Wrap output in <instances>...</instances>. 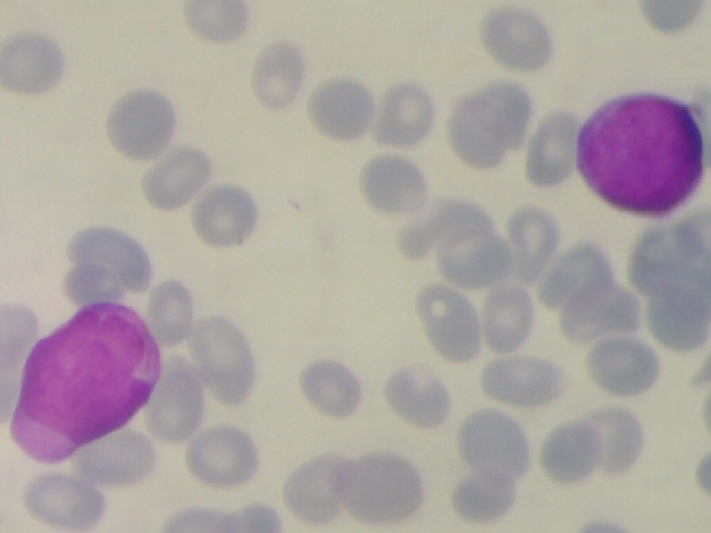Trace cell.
Wrapping results in <instances>:
<instances>
[{
    "instance_id": "1",
    "label": "cell",
    "mask_w": 711,
    "mask_h": 533,
    "mask_svg": "<svg viewBox=\"0 0 711 533\" xmlns=\"http://www.w3.org/2000/svg\"><path fill=\"white\" fill-rule=\"evenodd\" d=\"M160 369L156 343L133 310L87 305L31 351L12 438L34 459L62 460L124 425L149 399Z\"/></svg>"
},
{
    "instance_id": "2",
    "label": "cell",
    "mask_w": 711,
    "mask_h": 533,
    "mask_svg": "<svg viewBox=\"0 0 711 533\" xmlns=\"http://www.w3.org/2000/svg\"><path fill=\"white\" fill-rule=\"evenodd\" d=\"M694 107L652 93L603 103L578 133L576 165L589 188L612 207L665 215L702 177L705 144Z\"/></svg>"
},
{
    "instance_id": "3",
    "label": "cell",
    "mask_w": 711,
    "mask_h": 533,
    "mask_svg": "<svg viewBox=\"0 0 711 533\" xmlns=\"http://www.w3.org/2000/svg\"><path fill=\"white\" fill-rule=\"evenodd\" d=\"M530 114L529 96L519 85L490 83L454 101L446 124L448 141L462 161L493 168L507 149L523 145Z\"/></svg>"
},
{
    "instance_id": "4",
    "label": "cell",
    "mask_w": 711,
    "mask_h": 533,
    "mask_svg": "<svg viewBox=\"0 0 711 533\" xmlns=\"http://www.w3.org/2000/svg\"><path fill=\"white\" fill-rule=\"evenodd\" d=\"M342 505L356 518L369 523L402 521L422 500L417 471L402 458L375 453L346 461L341 475Z\"/></svg>"
},
{
    "instance_id": "5",
    "label": "cell",
    "mask_w": 711,
    "mask_h": 533,
    "mask_svg": "<svg viewBox=\"0 0 711 533\" xmlns=\"http://www.w3.org/2000/svg\"><path fill=\"white\" fill-rule=\"evenodd\" d=\"M191 357L211 394L228 405L241 403L255 378L253 359L242 333L217 316L200 319L188 340Z\"/></svg>"
},
{
    "instance_id": "6",
    "label": "cell",
    "mask_w": 711,
    "mask_h": 533,
    "mask_svg": "<svg viewBox=\"0 0 711 533\" xmlns=\"http://www.w3.org/2000/svg\"><path fill=\"white\" fill-rule=\"evenodd\" d=\"M560 308V330L576 344H586L608 334L632 332L639 325L637 298L616 285L611 276L587 282Z\"/></svg>"
},
{
    "instance_id": "7",
    "label": "cell",
    "mask_w": 711,
    "mask_h": 533,
    "mask_svg": "<svg viewBox=\"0 0 711 533\" xmlns=\"http://www.w3.org/2000/svg\"><path fill=\"white\" fill-rule=\"evenodd\" d=\"M710 284L684 282L668 285L652 296L646 323L653 337L664 347L691 352L707 341L710 326Z\"/></svg>"
},
{
    "instance_id": "8",
    "label": "cell",
    "mask_w": 711,
    "mask_h": 533,
    "mask_svg": "<svg viewBox=\"0 0 711 533\" xmlns=\"http://www.w3.org/2000/svg\"><path fill=\"white\" fill-rule=\"evenodd\" d=\"M415 308L429 343L440 356L462 362L477 355L479 320L463 295L443 285H429L417 294Z\"/></svg>"
},
{
    "instance_id": "9",
    "label": "cell",
    "mask_w": 711,
    "mask_h": 533,
    "mask_svg": "<svg viewBox=\"0 0 711 533\" xmlns=\"http://www.w3.org/2000/svg\"><path fill=\"white\" fill-rule=\"evenodd\" d=\"M169 101L157 92L139 90L122 96L108 118V133L114 147L135 160L158 157L167 147L174 128Z\"/></svg>"
},
{
    "instance_id": "10",
    "label": "cell",
    "mask_w": 711,
    "mask_h": 533,
    "mask_svg": "<svg viewBox=\"0 0 711 533\" xmlns=\"http://www.w3.org/2000/svg\"><path fill=\"white\" fill-rule=\"evenodd\" d=\"M463 461L475 469L520 477L529 464L528 443L519 425L506 415L485 409L470 415L458 435Z\"/></svg>"
},
{
    "instance_id": "11",
    "label": "cell",
    "mask_w": 711,
    "mask_h": 533,
    "mask_svg": "<svg viewBox=\"0 0 711 533\" xmlns=\"http://www.w3.org/2000/svg\"><path fill=\"white\" fill-rule=\"evenodd\" d=\"M201 375L188 362L172 356L166 362L147 409V423L157 438L178 442L199 425L203 409Z\"/></svg>"
},
{
    "instance_id": "12",
    "label": "cell",
    "mask_w": 711,
    "mask_h": 533,
    "mask_svg": "<svg viewBox=\"0 0 711 533\" xmlns=\"http://www.w3.org/2000/svg\"><path fill=\"white\" fill-rule=\"evenodd\" d=\"M513 261L506 241L486 230L463 232L444 239L436 255L442 278L466 289L487 287L504 280Z\"/></svg>"
},
{
    "instance_id": "13",
    "label": "cell",
    "mask_w": 711,
    "mask_h": 533,
    "mask_svg": "<svg viewBox=\"0 0 711 533\" xmlns=\"http://www.w3.org/2000/svg\"><path fill=\"white\" fill-rule=\"evenodd\" d=\"M154 458L153 447L146 436L123 430L80 448L72 458V467L89 482L125 485L145 477Z\"/></svg>"
},
{
    "instance_id": "14",
    "label": "cell",
    "mask_w": 711,
    "mask_h": 533,
    "mask_svg": "<svg viewBox=\"0 0 711 533\" xmlns=\"http://www.w3.org/2000/svg\"><path fill=\"white\" fill-rule=\"evenodd\" d=\"M483 45L499 64L517 70L542 67L551 53L546 30L534 15L513 8L490 11L480 28Z\"/></svg>"
},
{
    "instance_id": "15",
    "label": "cell",
    "mask_w": 711,
    "mask_h": 533,
    "mask_svg": "<svg viewBox=\"0 0 711 533\" xmlns=\"http://www.w3.org/2000/svg\"><path fill=\"white\" fill-rule=\"evenodd\" d=\"M480 380L488 396L519 407L549 403L564 387V375L555 364L528 356L493 359L483 368Z\"/></svg>"
},
{
    "instance_id": "16",
    "label": "cell",
    "mask_w": 711,
    "mask_h": 533,
    "mask_svg": "<svg viewBox=\"0 0 711 533\" xmlns=\"http://www.w3.org/2000/svg\"><path fill=\"white\" fill-rule=\"evenodd\" d=\"M189 470L201 482L225 487L240 484L255 473L258 456L251 438L230 427H217L199 434L190 444Z\"/></svg>"
},
{
    "instance_id": "17",
    "label": "cell",
    "mask_w": 711,
    "mask_h": 533,
    "mask_svg": "<svg viewBox=\"0 0 711 533\" xmlns=\"http://www.w3.org/2000/svg\"><path fill=\"white\" fill-rule=\"evenodd\" d=\"M592 381L612 395L626 396L650 388L658 374V362L647 345L631 338L613 337L594 345L586 359Z\"/></svg>"
},
{
    "instance_id": "18",
    "label": "cell",
    "mask_w": 711,
    "mask_h": 533,
    "mask_svg": "<svg viewBox=\"0 0 711 533\" xmlns=\"http://www.w3.org/2000/svg\"><path fill=\"white\" fill-rule=\"evenodd\" d=\"M27 509L35 517L55 526L83 529L100 518L103 499L86 482L49 474L35 480L24 495Z\"/></svg>"
},
{
    "instance_id": "19",
    "label": "cell",
    "mask_w": 711,
    "mask_h": 533,
    "mask_svg": "<svg viewBox=\"0 0 711 533\" xmlns=\"http://www.w3.org/2000/svg\"><path fill=\"white\" fill-rule=\"evenodd\" d=\"M307 110L312 124L321 134L350 140L362 135L369 127L374 103L363 85L350 79L335 78L312 92Z\"/></svg>"
},
{
    "instance_id": "20",
    "label": "cell",
    "mask_w": 711,
    "mask_h": 533,
    "mask_svg": "<svg viewBox=\"0 0 711 533\" xmlns=\"http://www.w3.org/2000/svg\"><path fill=\"white\" fill-rule=\"evenodd\" d=\"M705 248L694 244L645 242L633 253L629 265L633 287L650 297L663 287L684 282L710 280Z\"/></svg>"
},
{
    "instance_id": "21",
    "label": "cell",
    "mask_w": 711,
    "mask_h": 533,
    "mask_svg": "<svg viewBox=\"0 0 711 533\" xmlns=\"http://www.w3.org/2000/svg\"><path fill=\"white\" fill-rule=\"evenodd\" d=\"M198 236L219 248L239 245L256 223L255 204L246 192L232 185H217L204 191L192 209Z\"/></svg>"
},
{
    "instance_id": "22",
    "label": "cell",
    "mask_w": 711,
    "mask_h": 533,
    "mask_svg": "<svg viewBox=\"0 0 711 533\" xmlns=\"http://www.w3.org/2000/svg\"><path fill=\"white\" fill-rule=\"evenodd\" d=\"M360 187L367 204L387 214L418 211L426 198L421 171L410 160L399 155H382L368 161L361 171Z\"/></svg>"
},
{
    "instance_id": "23",
    "label": "cell",
    "mask_w": 711,
    "mask_h": 533,
    "mask_svg": "<svg viewBox=\"0 0 711 533\" xmlns=\"http://www.w3.org/2000/svg\"><path fill=\"white\" fill-rule=\"evenodd\" d=\"M346 460L337 454L315 457L288 477L283 498L290 511L308 523H324L340 511V482Z\"/></svg>"
},
{
    "instance_id": "24",
    "label": "cell",
    "mask_w": 711,
    "mask_h": 533,
    "mask_svg": "<svg viewBox=\"0 0 711 533\" xmlns=\"http://www.w3.org/2000/svg\"><path fill=\"white\" fill-rule=\"evenodd\" d=\"M62 54L51 40L37 34L20 33L3 42L0 48V82L17 93L43 92L58 80Z\"/></svg>"
},
{
    "instance_id": "25",
    "label": "cell",
    "mask_w": 711,
    "mask_h": 533,
    "mask_svg": "<svg viewBox=\"0 0 711 533\" xmlns=\"http://www.w3.org/2000/svg\"><path fill=\"white\" fill-rule=\"evenodd\" d=\"M474 230L494 231L491 219L480 208L462 201L442 199L405 224L398 234L397 243L405 257L418 260L444 239Z\"/></svg>"
},
{
    "instance_id": "26",
    "label": "cell",
    "mask_w": 711,
    "mask_h": 533,
    "mask_svg": "<svg viewBox=\"0 0 711 533\" xmlns=\"http://www.w3.org/2000/svg\"><path fill=\"white\" fill-rule=\"evenodd\" d=\"M67 253L76 262H94L112 269L132 290L145 289L151 266L140 245L117 230L95 227L78 231L70 239Z\"/></svg>"
},
{
    "instance_id": "27",
    "label": "cell",
    "mask_w": 711,
    "mask_h": 533,
    "mask_svg": "<svg viewBox=\"0 0 711 533\" xmlns=\"http://www.w3.org/2000/svg\"><path fill=\"white\" fill-rule=\"evenodd\" d=\"M384 396L398 416L418 427L440 424L449 409L444 387L435 374L421 366H405L394 372L385 384Z\"/></svg>"
},
{
    "instance_id": "28",
    "label": "cell",
    "mask_w": 711,
    "mask_h": 533,
    "mask_svg": "<svg viewBox=\"0 0 711 533\" xmlns=\"http://www.w3.org/2000/svg\"><path fill=\"white\" fill-rule=\"evenodd\" d=\"M433 115L430 99L421 88L411 83H396L380 100L373 138L386 145H413L428 132Z\"/></svg>"
},
{
    "instance_id": "29",
    "label": "cell",
    "mask_w": 711,
    "mask_h": 533,
    "mask_svg": "<svg viewBox=\"0 0 711 533\" xmlns=\"http://www.w3.org/2000/svg\"><path fill=\"white\" fill-rule=\"evenodd\" d=\"M210 167L200 151L178 146L169 151L146 174L143 192L154 207L173 210L182 206L204 185Z\"/></svg>"
},
{
    "instance_id": "30",
    "label": "cell",
    "mask_w": 711,
    "mask_h": 533,
    "mask_svg": "<svg viewBox=\"0 0 711 533\" xmlns=\"http://www.w3.org/2000/svg\"><path fill=\"white\" fill-rule=\"evenodd\" d=\"M601 444L595 428L586 421H574L555 428L539 452L543 471L552 480L572 483L589 475L601 460Z\"/></svg>"
},
{
    "instance_id": "31",
    "label": "cell",
    "mask_w": 711,
    "mask_h": 533,
    "mask_svg": "<svg viewBox=\"0 0 711 533\" xmlns=\"http://www.w3.org/2000/svg\"><path fill=\"white\" fill-rule=\"evenodd\" d=\"M533 321V307L521 287L504 285L491 289L482 307L483 335L489 348L499 354L511 353L528 337Z\"/></svg>"
},
{
    "instance_id": "32",
    "label": "cell",
    "mask_w": 711,
    "mask_h": 533,
    "mask_svg": "<svg viewBox=\"0 0 711 533\" xmlns=\"http://www.w3.org/2000/svg\"><path fill=\"white\" fill-rule=\"evenodd\" d=\"M507 232L512 244L517 279L534 284L552 257L558 231L551 217L535 207H523L509 218Z\"/></svg>"
},
{
    "instance_id": "33",
    "label": "cell",
    "mask_w": 711,
    "mask_h": 533,
    "mask_svg": "<svg viewBox=\"0 0 711 533\" xmlns=\"http://www.w3.org/2000/svg\"><path fill=\"white\" fill-rule=\"evenodd\" d=\"M303 62L298 50L288 42L268 45L255 63L252 85L258 101L270 109H281L294 99L300 87Z\"/></svg>"
},
{
    "instance_id": "34",
    "label": "cell",
    "mask_w": 711,
    "mask_h": 533,
    "mask_svg": "<svg viewBox=\"0 0 711 533\" xmlns=\"http://www.w3.org/2000/svg\"><path fill=\"white\" fill-rule=\"evenodd\" d=\"M571 123L555 114L546 118L531 137L526 160V176L535 186L549 187L567 177L570 169Z\"/></svg>"
},
{
    "instance_id": "35",
    "label": "cell",
    "mask_w": 711,
    "mask_h": 533,
    "mask_svg": "<svg viewBox=\"0 0 711 533\" xmlns=\"http://www.w3.org/2000/svg\"><path fill=\"white\" fill-rule=\"evenodd\" d=\"M299 384L308 400L325 415L341 418L352 414L360 398V387L354 375L336 362L321 360L302 371Z\"/></svg>"
},
{
    "instance_id": "36",
    "label": "cell",
    "mask_w": 711,
    "mask_h": 533,
    "mask_svg": "<svg viewBox=\"0 0 711 533\" xmlns=\"http://www.w3.org/2000/svg\"><path fill=\"white\" fill-rule=\"evenodd\" d=\"M611 276L609 266L596 250L575 248L560 255L547 269L537 287V297L549 310L560 308L587 282Z\"/></svg>"
},
{
    "instance_id": "37",
    "label": "cell",
    "mask_w": 711,
    "mask_h": 533,
    "mask_svg": "<svg viewBox=\"0 0 711 533\" xmlns=\"http://www.w3.org/2000/svg\"><path fill=\"white\" fill-rule=\"evenodd\" d=\"M514 496L512 480L495 472L476 469L455 486L452 505L465 520L485 521L506 512Z\"/></svg>"
},
{
    "instance_id": "38",
    "label": "cell",
    "mask_w": 711,
    "mask_h": 533,
    "mask_svg": "<svg viewBox=\"0 0 711 533\" xmlns=\"http://www.w3.org/2000/svg\"><path fill=\"white\" fill-rule=\"evenodd\" d=\"M586 420L599 437L602 469L617 473L630 466L642 444V430L635 418L626 409L606 407L592 412Z\"/></svg>"
},
{
    "instance_id": "39",
    "label": "cell",
    "mask_w": 711,
    "mask_h": 533,
    "mask_svg": "<svg viewBox=\"0 0 711 533\" xmlns=\"http://www.w3.org/2000/svg\"><path fill=\"white\" fill-rule=\"evenodd\" d=\"M183 13L190 31L211 42H227L237 38L248 19L245 4L237 0L188 1Z\"/></svg>"
},
{
    "instance_id": "40",
    "label": "cell",
    "mask_w": 711,
    "mask_h": 533,
    "mask_svg": "<svg viewBox=\"0 0 711 533\" xmlns=\"http://www.w3.org/2000/svg\"><path fill=\"white\" fill-rule=\"evenodd\" d=\"M192 321V305L188 291L181 283L169 280L152 291L149 322L156 339L162 345L174 346L189 334Z\"/></svg>"
},
{
    "instance_id": "41",
    "label": "cell",
    "mask_w": 711,
    "mask_h": 533,
    "mask_svg": "<svg viewBox=\"0 0 711 533\" xmlns=\"http://www.w3.org/2000/svg\"><path fill=\"white\" fill-rule=\"evenodd\" d=\"M69 273L66 284L72 292L117 294L121 277L111 268L94 262H80Z\"/></svg>"
},
{
    "instance_id": "42",
    "label": "cell",
    "mask_w": 711,
    "mask_h": 533,
    "mask_svg": "<svg viewBox=\"0 0 711 533\" xmlns=\"http://www.w3.org/2000/svg\"><path fill=\"white\" fill-rule=\"evenodd\" d=\"M276 514L263 505L246 507L229 516H222L219 532H278Z\"/></svg>"
}]
</instances>
